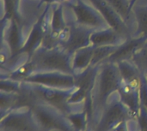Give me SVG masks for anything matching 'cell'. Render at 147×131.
I'll return each mask as SVG.
<instances>
[{
    "mask_svg": "<svg viewBox=\"0 0 147 131\" xmlns=\"http://www.w3.org/2000/svg\"><path fill=\"white\" fill-rule=\"evenodd\" d=\"M13 3L17 30L16 45L21 50L27 46L37 30L49 3L45 0H13Z\"/></svg>",
    "mask_w": 147,
    "mask_h": 131,
    "instance_id": "obj_1",
    "label": "cell"
},
{
    "mask_svg": "<svg viewBox=\"0 0 147 131\" xmlns=\"http://www.w3.org/2000/svg\"><path fill=\"white\" fill-rule=\"evenodd\" d=\"M68 7L73 20L78 23L96 31L111 27L102 12L91 0H77L74 4Z\"/></svg>",
    "mask_w": 147,
    "mask_h": 131,
    "instance_id": "obj_2",
    "label": "cell"
},
{
    "mask_svg": "<svg viewBox=\"0 0 147 131\" xmlns=\"http://www.w3.org/2000/svg\"><path fill=\"white\" fill-rule=\"evenodd\" d=\"M95 31V29L78 23L73 20L71 24L61 32L59 46L66 51L74 54L91 45L90 39Z\"/></svg>",
    "mask_w": 147,
    "mask_h": 131,
    "instance_id": "obj_3",
    "label": "cell"
},
{
    "mask_svg": "<svg viewBox=\"0 0 147 131\" xmlns=\"http://www.w3.org/2000/svg\"><path fill=\"white\" fill-rule=\"evenodd\" d=\"M127 26L132 40L141 42L147 39V0L133 2Z\"/></svg>",
    "mask_w": 147,
    "mask_h": 131,
    "instance_id": "obj_4",
    "label": "cell"
},
{
    "mask_svg": "<svg viewBox=\"0 0 147 131\" xmlns=\"http://www.w3.org/2000/svg\"><path fill=\"white\" fill-rule=\"evenodd\" d=\"M132 39L126 34L120 33L113 27L95 31L90 39V44L94 46L102 45H124Z\"/></svg>",
    "mask_w": 147,
    "mask_h": 131,
    "instance_id": "obj_5",
    "label": "cell"
},
{
    "mask_svg": "<svg viewBox=\"0 0 147 131\" xmlns=\"http://www.w3.org/2000/svg\"><path fill=\"white\" fill-rule=\"evenodd\" d=\"M128 85H129L133 89H136V88L139 87V85H140V81H139L138 78L134 77V78L130 79V81H129V82H128Z\"/></svg>",
    "mask_w": 147,
    "mask_h": 131,
    "instance_id": "obj_6",
    "label": "cell"
},
{
    "mask_svg": "<svg viewBox=\"0 0 147 131\" xmlns=\"http://www.w3.org/2000/svg\"><path fill=\"white\" fill-rule=\"evenodd\" d=\"M77 2V0H55V3H60L62 5H72Z\"/></svg>",
    "mask_w": 147,
    "mask_h": 131,
    "instance_id": "obj_7",
    "label": "cell"
}]
</instances>
